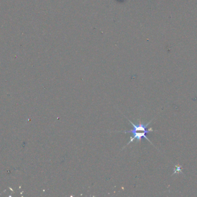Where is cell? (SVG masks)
<instances>
[{
    "label": "cell",
    "mask_w": 197,
    "mask_h": 197,
    "mask_svg": "<svg viewBox=\"0 0 197 197\" xmlns=\"http://www.w3.org/2000/svg\"><path fill=\"white\" fill-rule=\"evenodd\" d=\"M127 119L129 121V122L130 123L131 125L133 126V130H129V131H122L126 134H132V136L130 137V140L126 144L127 146L129 145L130 143L133 142L135 140L138 142V141H140L142 139H143V138L147 139L150 143L152 144V142H150V141L147 137L146 135L149 132H151L154 131L152 128H149L148 129V126L150 124V123L153 120H150L149 122H148L146 124H144L143 123H141V121L139 120L140 121L139 123L138 124H136L134 123H133L131 120H130L129 119Z\"/></svg>",
    "instance_id": "6da1fadb"
},
{
    "label": "cell",
    "mask_w": 197,
    "mask_h": 197,
    "mask_svg": "<svg viewBox=\"0 0 197 197\" xmlns=\"http://www.w3.org/2000/svg\"><path fill=\"white\" fill-rule=\"evenodd\" d=\"M182 171V166H176V168L175 169L174 173L180 172Z\"/></svg>",
    "instance_id": "7a4b0ae2"
}]
</instances>
